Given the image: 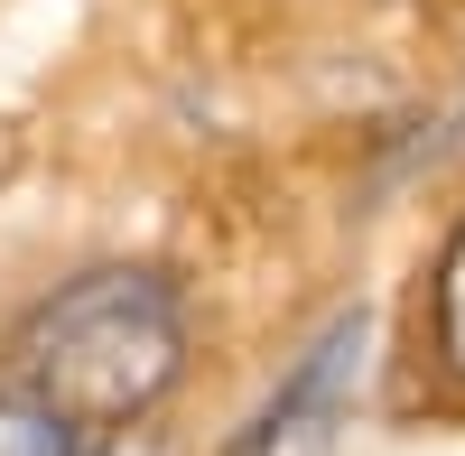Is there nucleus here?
I'll return each instance as SVG.
<instances>
[{
  "label": "nucleus",
  "mask_w": 465,
  "mask_h": 456,
  "mask_svg": "<svg viewBox=\"0 0 465 456\" xmlns=\"http://www.w3.org/2000/svg\"><path fill=\"white\" fill-rule=\"evenodd\" d=\"M186 372V308H177V280L159 271H84L65 280L47 308L19 326V382L65 410L74 429H131L168 401V382Z\"/></svg>",
  "instance_id": "1"
},
{
  "label": "nucleus",
  "mask_w": 465,
  "mask_h": 456,
  "mask_svg": "<svg viewBox=\"0 0 465 456\" xmlns=\"http://www.w3.org/2000/svg\"><path fill=\"white\" fill-rule=\"evenodd\" d=\"M354 372H363V308L335 317L317 345L289 363V382L261 401V420L232 438V456H280L289 438H307V420H335V401H344V382H354Z\"/></svg>",
  "instance_id": "2"
},
{
  "label": "nucleus",
  "mask_w": 465,
  "mask_h": 456,
  "mask_svg": "<svg viewBox=\"0 0 465 456\" xmlns=\"http://www.w3.org/2000/svg\"><path fill=\"white\" fill-rule=\"evenodd\" d=\"M0 456H84V429L19 382V392H0Z\"/></svg>",
  "instance_id": "3"
},
{
  "label": "nucleus",
  "mask_w": 465,
  "mask_h": 456,
  "mask_svg": "<svg viewBox=\"0 0 465 456\" xmlns=\"http://www.w3.org/2000/svg\"><path fill=\"white\" fill-rule=\"evenodd\" d=\"M429 317H438V363L465 382V223H456V243L438 261V298H429Z\"/></svg>",
  "instance_id": "4"
}]
</instances>
